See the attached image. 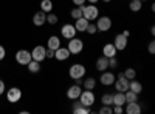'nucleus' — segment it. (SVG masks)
<instances>
[{
	"label": "nucleus",
	"mask_w": 155,
	"mask_h": 114,
	"mask_svg": "<svg viewBox=\"0 0 155 114\" xmlns=\"http://www.w3.org/2000/svg\"><path fill=\"white\" fill-rule=\"evenodd\" d=\"M28 71L30 72H39V71H41V62H36V60H30L28 62Z\"/></svg>",
	"instance_id": "393cba45"
},
{
	"label": "nucleus",
	"mask_w": 155,
	"mask_h": 114,
	"mask_svg": "<svg viewBox=\"0 0 155 114\" xmlns=\"http://www.w3.org/2000/svg\"><path fill=\"white\" fill-rule=\"evenodd\" d=\"M102 2H104V3H110V2H112V0H102Z\"/></svg>",
	"instance_id": "49530a36"
},
{
	"label": "nucleus",
	"mask_w": 155,
	"mask_h": 114,
	"mask_svg": "<svg viewBox=\"0 0 155 114\" xmlns=\"http://www.w3.org/2000/svg\"><path fill=\"white\" fill-rule=\"evenodd\" d=\"M74 83H76V85H81V83H82V79H74Z\"/></svg>",
	"instance_id": "79ce46f5"
},
{
	"label": "nucleus",
	"mask_w": 155,
	"mask_h": 114,
	"mask_svg": "<svg viewBox=\"0 0 155 114\" xmlns=\"http://www.w3.org/2000/svg\"><path fill=\"white\" fill-rule=\"evenodd\" d=\"M6 99H8L9 103H17L19 100L22 99V91L19 90L17 86H12V88H9V90L6 91Z\"/></svg>",
	"instance_id": "0eeeda50"
},
{
	"label": "nucleus",
	"mask_w": 155,
	"mask_h": 114,
	"mask_svg": "<svg viewBox=\"0 0 155 114\" xmlns=\"http://www.w3.org/2000/svg\"><path fill=\"white\" fill-rule=\"evenodd\" d=\"M85 72H87V69H85L84 65H81V63H74V65H71L70 69H68V74L73 80L74 79H82L85 75Z\"/></svg>",
	"instance_id": "7ed1b4c3"
},
{
	"label": "nucleus",
	"mask_w": 155,
	"mask_h": 114,
	"mask_svg": "<svg viewBox=\"0 0 155 114\" xmlns=\"http://www.w3.org/2000/svg\"><path fill=\"white\" fill-rule=\"evenodd\" d=\"M67 48H68L71 56H78V54H81L82 49H84V40L78 39V37H73V39H70Z\"/></svg>",
	"instance_id": "f03ea898"
},
{
	"label": "nucleus",
	"mask_w": 155,
	"mask_h": 114,
	"mask_svg": "<svg viewBox=\"0 0 155 114\" xmlns=\"http://www.w3.org/2000/svg\"><path fill=\"white\" fill-rule=\"evenodd\" d=\"M85 2H90V3H93V5H95V3L99 2V0H85Z\"/></svg>",
	"instance_id": "37998d69"
},
{
	"label": "nucleus",
	"mask_w": 155,
	"mask_h": 114,
	"mask_svg": "<svg viewBox=\"0 0 155 114\" xmlns=\"http://www.w3.org/2000/svg\"><path fill=\"white\" fill-rule=\"evenodd\" d=\"M113 105H120V106H124L126 105V96L124 93H116L113 94Z\"/></svg>",
	"instance_id": "4be33fe9"
},
{
	"label": "nucleus",
	"mask_w": 155,
	"mask_h": 114,
	"mask_svg": "<svg viewBox=\"0 0 155 114\" xmlns=\"http://www.w3.org/2000/svg\"><path fill=\"white\" fill-rule=\"evenodd\" d=\"M47 46L50 49H54V51H56V49L61 46V39H59L58 35H51L50 39H48V42H47Z\"/></svg>",
	"instance_id": "aec40b11"
},
{
	"label": "nucleus",
	"mask_w": 155,
	"mask_h": 114,
	"mask_svg": "<svg viewBox=\"0 0 155 114\" xmlns=\"http://www.w3.org/2000/svg\"><path fill=\"white\" fill-rule=\"evenodd\" d=\"M129 90L134 91V93H137V94H140L141 91H143V85H141L138 80L132 79V80H129Z\"/></svg>",
	"instance_id": "412c9836"
},
{
	"label": "nucleus",
	"mask_w": 155,
	"mask_h": 114,
	"mask_svg": "<svg viewBox=\"0 0 155 114\" xmlns=\"http://www.w3.org/2000/svg\"><path fill=\"white\" fill-rule=\"evenodd\" d=\"M95 86H96V79L95 77H87L84 80V88L85 90H95Z\"/></svg>",
	"instance_id": "bb28decb"
},
{
	"label": "nucleus",
	"mask_w": 155,
	"mask_h": 114,
	"mask_svg": "<svg viewBox=\"0 0 155 114\" xmlns=\"http://www.w3.org/2000/svg\"><path fill=\"white\" fill-rule=\"evenodd\" d=\"M81 93H82V90H81V85H71L68 90H67V97L70 99V100H76V99H79V96H81Z\"/></svg>",
	"instance_id": "ddd939ff"
},
{
	"label": "nucleus",
	"mask_w": 155,
	"mask_h": 114,
	"mask_svg": "<svg viewBox=\"0 0 155 114\" xmlns=\"http://www.w3.org/2000/svg\"><path fill=\"white\" fill-rule=\"evenodd\" d=\"M112 112H113V108L109 105H102V108L99 109V114H112Z\"/></svg>",
	"instance_id": "72a5a7b5"
},
{
	"label": "nucleus",
	"mask_w": 155,
	"mask_h": 114,
	"mask_svg": "<svg viewBox=\"0 0 155 114\" xmlns=\"http://www.w3.org/2000/svg\"><path fill=\"white\" fill-rule=\"evenodd\" d=\"M96 69L98 71H106V69H109V59L107 57H104V56H101L98 60H96Z\"/></svg>",
	"instance_id": "6ab92c4d"
},
{
	"label": "nucleus",
	"mask_w": 155,
	"mask_h": 114,
	"mask_svg": "<svg viewBox=\"0 0 155 114\" xmlns=\"http://www.w3.org/2000/svg\"><path fill=\"white\" fill-rule=\"evenodd\" d=\"M112 28V19L109 16H102L96 19V29L99 32H106Z\"/></svg>",
	"instance_id": "20e7f679"
},
{
	"label": "nucleus",
	"mask_w": 155,
	"mask_h": 114,
	"mask_svg": "<svg viewBox=\"0 0 155 114\" xmlns=\"http://www.w3.org/2000/svg\"><path fill=\"white\" fill-rule=\"evenodd\" d=\"M123 74H124V77H126V79H129V80H132V79H135V77H137V71H135L134 68H127Z\"/></svg>",
	"instance_id": "c85d7f7f"
},
{
	"label": "nucleus",
	"mask_w": 155,
	"mask_h": 114,
	"mask_svg": "<svg viewBox=\"0 0 155 114\" xmlns=\"http://www.w3.org/2000/svg\"><path fill=\"white\" fill-rule=\"evenodd\" d=\"M71 2H73V5L79 6V5H84L85 3V0H71Z\"/></svg>",
	"instance_id": "ea45409f"
},
{
	"label": "nucleus",
	"mask_w": 155,
	"mask_h": 114,
	"mask_svg": "<svg viewBox=\"0 0 155 114\" xmlns=\"http://www.w3.org/2000/svg\"><path fill=\"white\" fill-rule=\"evenodd\" d=\"M3 93H5V82L0 80V96H2Z\"/></svg>",
	"instance_id": "a19ab883"
},
{
	"label": "nucleus",
	"mask_w": 155,
	"mask_h": 114,
	"mask_svg": "<svg viewBox=\"0 0 155 114\" xmlns=\"http://www.w3.org/2000/svg\"><path fill=\"white\" fill-rule=\"evenodd\" d=\"M141 8H143V2L141 0H130V3H129V9L132 12H138V11H141Z\"/></svg>",
	"instance_id": "5701e85b"
},
{
	"label": "nucleus",
	"mask_w": 155,
	"mask_h": 114,
	"mask_svg": "<svg viewBox=\"0 0 155 114\" xmlns=\"http://www.w3.org/2000/svg\"><path fill=\"white\" fill-rule=\"evenodd\" d=\"M30 60H31V53L27 49H19L16 53V62L19 65H28Z\"/></svg>",
	"instance_id": "9b49d317"
},
{
	"label": "nucleus",
	"mask_w": 155,
	"mask_h": 114,
	"mask_svg": "<svg viewBox=\"0 0 155 114\" xmlns=\"http://www.w3.org/2000/svg\"><path fill=\"white\" fill-rule=\"evenodd\" d=\"M87 26H88V20H87V19H84V17L76 19V22H74V28H76V31H79V32H85Z\"/></svg>",
	"instance_id": "a211bd4d"
},
{
	"label": "nucleus",
	"mask_w": 155,
	"mask_h": 114,
	"mask_svg": "<svg viewBox=\"0 0 155 114\" xmlns=\"http://www.w3.org/2000/svg\"><path fill=\"white\" fill-rule=\"evenodd\" d=\"M45 56H47V59H53V57H54V49H50V48H47Z\"/></svg>",
	"instance_id": "c9c22d12"
},
{
	"label": "nucleus",
	"mask_w": 155,
	"mask_h": 114,
	"mask_svg": "<svg viewBox=\"0 0 155 114\" xmlns=\"http://www.w3.org/2000/svg\"><path fill=\"white\" fill-rule=\"evenodd\" d=\"M150 34H155V26H150Z\"/></svg>",
	"instance_id": "a18cd8bd"
},
{
	"label": "nucleus",
	"mask_w": 155,
	"mask_h": 114,
	"mask_svg": "<svg viewBox=\"0 0 155 114\" xmlns=\"http://www.w3.org/2000/svg\"><path fill=\"white\" fill-rule=\"evenodd\" d=\"M116 65H118V60H116V57H110V59H109V68H116Z\"/></svg>",
	"instance_id": "f704fd0d"
},
{
	"label": "nucleus",
	"mask_w": 155,
	"mask_h": 114,
	"mask_svg": "<svg viewBox=\"0 0 155 114\" xmlns=\"http://www.w3.org/2000/svg\"><path fill=\"white\" fill-rule=\"evenodd\" d=\"M81 11H82V17L87 19L88 22L96 20V17H99V9L96 5H79Z\"/></svg>",
	"instance_id": "f257e3e1"
},
{
	"label": "nucleus",
	"mask_w": 155,
	"mask_h": 114,
	"mask_svg": "<svg viewBox=\"0 0 155 114\" xmlns=\"http://www.w3.org/2000/svg\"><path fill=\"white\" fill-rule=\"evenodd\" d=\"M102 56L107 57V59L115 57V56H116V48H115V45H113V43L104 45V48H102Z\"/></svg>",
	"instance_id": "dca6fc26"
},
{
	"label": "nucleus",
	"mask_w": 155,
	"mask_h": 114,
	"mask_svg": "<svg viewBox=\"0 0 155 114\" xmlns=\"http://www.w3.org/2000/svg\"><path fill=\"white\" fill-rule=\"evenodd\" d=\"M96 31H98V29H96V25L88 22V26H87L85 32H87V34H90V35H93V34H96Z\"/></svg>",
	"instance_id": "473e14b6"
},
{
	"label": "nucleus",
	"mask_w": 155,
	"mask_h": 114,
	"mask_svg": "<svg viewBox=\"0 0 155 114\" xmlns=\"http://www.w3.org/2000/svg\"><path fill=\"white\" fill-rule=\"evenodd\" d=\"M147 49H149V54H155V42L153 40L149 43V48Z\"/></svg>",
	"instance_id": "4c0bfd02"
},
{
	"label": "nucleus",
	"mask_w": 155,
	"mask_h": 114,
	"mask_svg": "<svg viewBox=\"0 0 155 114\" xmlns=\"http://www.w3.org/2000/svg\"><path fill=\"white\" fill-rule=\"evenodd\" d=\"M123 34H124L126 37H129V35H130V32H129V31H123Z\"/></svg>",
	"instance_id": "c03bdc74"
},
{
	"label": "nucleus",
	"mask_w": 155,
	"mask_h": 114,
	"mask_svg": "<svg viewBox=\"0 0 155 114\" xmlns=\"http://www.w3.org/2000/svg\"><path fill=\"white\" fill-rule=\"evenodd\" d=\"M127 114H140L141 111V106L138 102H130V103H126V109H124Z\"/></svg>",
	"instance_id": "f3484780"
},
{
	"label": "nucleus",
	"mask_w": 155,
	"mask_h": 114,
	"mask_svg": "<svg viewBox=\"0 0 155 114\" xmlns=\"http://www.w3.org/2000/svg\"><path fill=\"white\" fill-rule=\"evenodd\" d=\"M101 103H102V105L113 106V94H102V97H101Z\"/></svg>",
	"instance_id": "cd10ccee"
},
{
	"label": "nucleus",
	"mask_w": 155,
	"mask_h": 114,
	"mask_svg": "<svg viewBox=\"0 0 155 114\" xmlns=\"http://www.w3.org/2000/svg\"><path fill=\"white\" fill-rule=\"evenodd\" d=\"M113 85H115V90H116V91L126 93V91L129 90V79L124 77V74H118V77L115 79Z\"/></svg>",
	"instance_id": "423d86ee"
},
{
	"label": "nucleus",
	"mask_w": 155,
	"mask_h": 114,
	"mask_svg": "<svg viewBox=\"0 0 155 114\" xmlns=\"http://www.w3.org/2000/svg\"><path fill=\"white\" fill-rule=\"evenodd\" d=\"M73 112H74V114H90L92 111H90V108H88V106H84V105H81V106L74 108V109H73Z\"/></svg>",
	"instance_id": "7c9ffc66"
},
{
	"label": "nucleus",
	"mask_w": 155,
	"mask_h": 114,
	"mask_svg": "<svg viewBox=\"0 0 155 114\" xmlns=\"http://www.w3.org/2000/svg\"><path fill=\"white\" fill-rule=\"evenodd\" d=\"M127 39H129V37H126L123 32L115 35L113 45H115V48H116V51H124V49L127 48Z\"/></svg>",
	"instance_id": "6e6552de"
},
{
	"label": "nucleus",
	"mask_w": 155,
	"mask_h": 114,
	"mask_svg": "<svg viewBox=\"0 0 155 114\" xmlns=\"http://www.w3.org/2000/svg\"><path fill=\"white\" fill-rule=\"evenodd\" d=\"M5 54H6V51H5V48L0 45V60H3L5 59Z\"/></svg>",
	"instance_id": "58836bf2"
},
{
	"label": "nucleus",
	"mask_w": 155,
	"mask_h": 114,
	"mask_svg": "<svg viewBox=\"0 0 155 114\" xmlns=\"http://www.w3.org/2000/svg\"><path fill=\"white\" fill-rule=\"evenodd\" d=\"M124 96H126V103L138 102V94H137V93H134V91H130V90H127V91L124 93Z\"/></svg>",
	"instance_id": "a878e982"
},
{
	"label": "nucleus",
	"mask_w": 155,
	"mask_h": 114,
	"mask_svg": "<svg viewBox=\"0 0 155 114\" xmlns=\"http://www.w3.org/2000/svg\"><path fill=\"white\" fill-rule=\"evenodd\" d=\"M41 11H44L45 14L51 12L53 11V2H51V0H42L41 2Z\"/></svg>",
	"instance_id": "b1692460"
},
{
	"label": "nucleus",
	"mask_w": 155,
	"mask_h": 114,
	"mask_svg": "<svg viewBox=\"0 0 155 114\" xmlns=\"http://www.w3.org/2000/svg\"><path fill=\"white\" fill-rule=\"evenodd\" d=\"M76 28H74V25H71V23H65L62 26V29H61V34H62V37L64 39H67V40H70V39H73V37H76Z\"/></svg>",
	"instance_id": "9d476101"
},
{
	"label": "nucleus",
	"mask_w": 155,
	"mask_h": 114,
	"mask_svg": "<svg viewBox=\"0 0 155 114\" xmlns=\"http://www.w3.org/2000/svg\"><path fill=\"white\" fill-rule=\"evenodd\" d=\"M33 23L36 25V26H42V25H45L47 23V14L44 11L36 12V14L33 16Z\"/></svg>",
	"instance_id": "2eb2a0df"
},
{
	"label": "nucleus",
	"mask_w": 155,
	"mask_h": 114,
	"mask_svg": "<svg viewBox=\"0 0 155 114\" xmlns=\"http://www.w3.org/2000/svg\"><path fill=\"white\" fill-rule=\"evenodd\" d=\"M115 108H113V112L115 114H123L124 112V108L123 106H120V105H113Z\"/></svg>",
	"instance_id": "e433bc0d"
},
{
	"label": "nucleus",
	"mask_w": 155,
	"mask_h": 114,
	"mask_svg": "<svg viewBox=\"0 0 155 114\" xmlns=\"http://www.w3.org/2000/svg\"><path fill=\"white\" fill-rule=\"evenodd\" d=\"M58 20H59L58 16L53 14V12H48V14H47V23H50V25H56Z\"/></svg>",
	"instance_id": "2f4dec72"
},
{
	"label": "nucleus",
	"mask_w": 155,
	"mask_h": 114,
	"mask_svg": "<svg viewBox=\"0 0 155 114\" xmlns=\"http://www.w3.org/2000/svg\"><path fill=\"white\" fill-rule=\"evenodd\" d=\"M141 2H147V0H141Z\"/></svg>",
	"instance_id": "de8ad7c7"
},
{
	"label": "nucleus",
	"mask_w": 155,
	"mask_h": 114,
	"mask_svg": "<svg viewBox=\"0 0 155 114\" xmlns=\"http://www.w3.org/2000/svg\"><path fill=\"white\" fill-rule=\"evenodd\" d=\"M70 51H68V48H64V46H59L56 51H54V59L59 60V62H64V60H67L70 57Z\"/></svg>",
	"instance_id": "4468645a"
},
{
	"label": "nucleus",
	"mask_w": 155,
	"mask_h": 114,
	"mask_svg": "<svg viewBox=\"0 0 155 114\" xmlns=\"http://www.w3.org/2000/svg\"><path fill=\"white\" fill-rule=\"evenodd\" d=\"M70 16H71V19H81L82 17V11H81V8L79 6H76V8H73L71 9V12H70Z\"/></svg>",
	"instance_id": "c756f323"
},
{
	"label": "nucleus",
	"mask_w": 155,
	"mask_h": 114,
	"mask_svg": "<svg viewBox=\"0 0 155 114\" xmlns=\"http://www.w3.org/2000/svg\"><path fill=\"white\" fill-rule=\"evenodd\" d=\"M79 102L84 105V106H92L95 103V94H93V90H85L81 93L79 96Z\"/></svg>",
	"instance_id": "39448f33"
},
{
	"label": "nucleus",
	"mask_w": 155,
	"mask_h": 114,
	"mask_svg": "<svg viewBox=\"0 0 155 114\" xmlns=\"http://www.w3.org/2000/svg\"><path fill=\"white\" fill-rule=\"evenodd\" d=\"M115 79H116V75H115L113 72H109V71L106 69V71H102L101 77H99V82L104 85V86H110V85H113Z\"/></svg>",
	"instance_id": "f8f14e48"
},
{
	"label": "nucleus",
	"mask_w": 155,
	"mask_h": 114,
	"mask_svg": "<svg viewBox=\"0 0 155 114\" xmlns=\"http://www.w3.org/2000/svg\"><path fill=\"white\" fill-rule=\"evenodd\" d=\"M45 51H47V48H45V46H42V45L34 46V49L31 51V59H33V60H36V62H42V60H45V59H47Z\"/></svg>",
	"instance_id": "1a4fd4ad"
}]
</instances>
